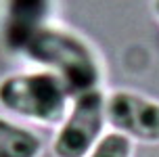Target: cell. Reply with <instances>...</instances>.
Here are the masks:
<instances>
[{"mask_svg":"<svg viewBox=\"0 0 159 157\" xmlns=\"http://www.w3.org/2000/svg\"><path fill=\"white\" fill-rule=\"evenodd\" d=\"M48 13V0H7L4 36L13 46L21 48L34 30L42 27V17Z\"/></svg>","mask_w":159,"mask_h":157,"instance_id":"obj_5","label":"cell"},{"mask_svg":"<svg viewBox=\"0 0 159 157\" xmlns=\"http://www.w3.org/2000/svg\"><path fill=\"white\" fill-rule=\"evenodd\" d=\"M25 59L55 73L69 96L98 88L101 67L92 48L69 30L42 25L34 30L19 48Z\"/></svg>","mask_w":159,"mask_h":157,"instance_id":"obj_1","label":"cell"},{"mask_svg":"<svg viewBox=\"0 0 159 157\" xmlns=\"http://www.w3.org/2000/svg\"><path fill=\"white\" fill-rule=\"evenodd\" d=\"M69 92L55 73L46 69L11 73L0 80V107L42 126H61L69 113Z\"/></svg>","mask_w":159,"mask_h":157,"instance_id":"obj_2","label":"cell"},{"mask_svg":"<svg viewBox=\"0 0 159 157\" xmlns=\"http://www.w3.org/2000/svg\"><path fill=\"white\" fill-rule=\"evenodd\" d=\"M134 145L132 141L119 132L103 134L101 141L94 145V149L88 153V157H132Z\"/></svg>","mask_w":159,"mask_h":157,"instance_id":"obj_7","label":"cell"},{"mask_svg":"<svg viewBox=\"0 0 159 157\" xmlns=\"http://www.w3.org/2000/svg\"><path fill=\"white\" fill-rule=\"evenodd\" d=\"M107 124L113 132L144 145L159 142V103L130 90H115L105 103Z\"/></svg>","mask_w":159,"mask_h":157,"instance_id":"obj_4","label":"cell"},{"mask_svg":"<svg viewBox=\"0 0 159 157\" xmlns=\"http://www.w3.org/2000/svg\"><path fill=\"white\" fill-rule=\"evenodd\" d=\"M153 11H155V15L159 19V0H153Z\"/></svg>","mask_w":159,"mask_h":157,"instance_id":"obj_8","label":"cell"},{"mask_svg":"<svg viewBox=\"0 0 159 157\" xmlns=\"http://www.w3.org/2000/svg\"><path fill=\"white\" fill-rule=\"evenodd\" d=\"M105 103L107 96L101 88L73 96L69 113L52 138V155L88 157V153L105 134Z\"/></svg>","mask_w":159,"mask_h":157,"instance_id":"obj_3","label":"cell"},{"mask_svg":"<svg viewBox=\"0 0 159 157\" xmlns=\"http://www.w3.org/2000/svg\"><path fill=\"white\" fill-rule=\"evenodd\" d=\"M44 141L32 128L0 115V157H40Z\"/></svg>","mask_w":159,"mask_h":157,"instance_id":"obj_6","label":"cell"}]
</instances>
